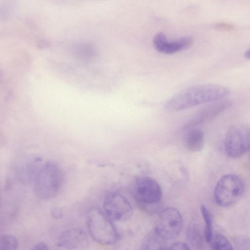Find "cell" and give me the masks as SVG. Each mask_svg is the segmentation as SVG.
Here are the masks:
<instances>
[{
    "label": "cell",
    "mask_w": 250,
    "mask_h": 250,
    "mask_svg": "<svg viewBox=\"0 0 250 250\" xmlns=\"http://www.w3.org/2000/svg\"><path fill=\"white\" fill-rule=\"evenodd\" d=\"M230 93L229 89L217 84H204L185 89L169 99L165 109L177 112L201 104L219 100Z\"/></svg>",
    "instance_id": "obj_1"
},
{
    "label": "cell",
    "mask_w": 250,
    "mask_h": 250,
    "mask_svg": "<svg viewBox=\"0 0 250 250\" xmlns=\"http://www.w3.org/2000/svg\"><path fill=\"white\" fill-rule=\"evenodd\" d=\"M63 178L57 165L53 162L45 163L38 168L34 177L35 194L42 199L54 197L62 187Z\"/></svg>",
    "instance_id": "obj_2"
},
{
    "label": "cell",
    "mask_w": 250,
    "mask_h": 250,
    "mask_svg": "<svg viewBox=\"0 0 250 250\" xmlns=\"http://www.w3.org/2000/svg\"><path fill=\"white\" fill-rule=\"evenodd\" d=\"M86 222L88 231L97 243L107 245L117 240L118 234L112 221L100 209L91 208L88 211Z\"/></svg>",
    "instance_id": "obj_3"
},
{
    "label": "cell",
    "mask_w": 250,
    "mask_h": 250,
    "mask_svg": "<svg viewBox=\"0 0 250 250\" xmlns=\"http://www.w3.org/2000/svg\"><path fill=\"white\" fill-rule=\"evenodd\" d=\"M244 191V184L237 175L232 174L222 176L214 190V198L217 204L221 207H229L237 203Z\"/></svg>",
    "instance_id": "obj_4"
},
{
    "label": "cell",
    "mask_w": 250,
    "mask_h": 250,
    "mask_svg": "<svg viewBox=\"0 0 250 250\" xmlns=\"http://www.w3.org/2000/svg\"><path fill=\"white\" fill-rule=\"evenodd\" d=\"M250 147V130L247 127L238 125L229 129L225 138V149L229 157H239Z\"/></svg>",
    "instance_id": "obj_5"
},
{
    "label": "cell",
    "mask_w": 250,
    "mask_h": 250,
    "mask_svg": "<svg viewBox=\"0 0 250 250\" xmlns=\"http://www.w3.org/2000/svg\"><path fill=\"white\" fill-rule=\"evenodd\" d=\"M104 212L112 221L125 222L131 218L133 209L128 200L122 194L110 192L105 196Z\"/></svg>",
    "instance_id": "obj_6"
},
{
    "label": "cell",
    "mask_w": 250,
    "mask_h": 250,
    "mask_svg": "<svg viewBox=\"0 0 250 250\" xmlns=\"http://www.w3.org/2000/svg\"><path fill=\"white\" fill-rule=\"evenodd\" d=\"M183 225L182 215L173 207H167L160 213L154 230L166 240L176 238Z\"/></svg>",
    "instance_id": "obj_7"
},
{
    "label": "cell",
    "mask_w": 250,
    "mask_h": 250,
    "mask_svg": "<svg viewBox=\"0 0 250 250\" xmlns=\"http://www.w3.org/2000/svg\"><path fill=\"white\" fill-rule=\"evenodd\" d=\"M132 191L136 200L146 204L157 203L162 196L161 188L159 184L148 177L136 178L132 185Z\"/></svg>",
    "instance_id": "obj_8"
},
{
    "label": "cell",
    "mask_w": 250,
    "mask_h": 250,
    "mask_svg": "<svg viewBox=\"0 0 250 250\" xmlns=\"http://www.w3.org/2000/svg\"><path fill=\"white\" fill-rule=\"evenodd\" d=\"M192 43L188 37H182L175 40H169L162 32L157 33L153 39V44L159 52L164 54H172L188 48Z\"/></svg>",
    "instance_id": "obj_9"
},
{
    "label": "cell",
    "mask_w": 250,
    "mask_h": 250,
    "mask_svg": "<svg viewBox=\"0 0 250 250\" xmlns=\"http://www.w3.org/2000/svg\"><path fill=\"white\" fill-rule=\"evenodd\" d=\"M85 238L83 231L73 229L63 232L59 237L58 245L68 250H73L80 246Z\"/></svg>",
    "instance_id": "obj_10"
},
{
    "label": "cell",
    "mask_w": 250,
    "mask_h": 250,
    "mask_svg": "<svg viewBox=\"0 0 250 250\" xmlns=\"http://www.w3.org/2000/svg\"><path fill=\"white\" fill-rule=\"evenodd\" d=\"M228 105L226 101L215 103L201 109L186 125V128H191L201 123L223 110Z\"/></svg>",
    "instance_id": "obj_11"
},
{
    "label": "cell",
    "mask_w": 250,
    "mask_h": 250,
    "mask_svg": "<svg viewBox=\"0 0 250 250\" xmlns=\"http://www.w3.org/2000/svg\"><path fill=\"white\" fill-rule=\"evenodd\" d=\"M185 144L186 148L190 151H200L204 145L203 132L198 128L192 129L186 136Z\"/></svg>",
    "instance_id": "obj_12"
},
{
    "label": "cell",
    "mask_w": 250,
    "mask_h": 250,
    "mask_svg": "<svg viewBox=\"0 0 250 250\" xmlns=\"http://www.w3.org/2000/svg\"><path fill=\"white\" fill-rule=\"evenodd\" d=\"M166 240L154 230L146 238L143 250H166Z\"/></svg>",
    "instance_id": "obj_13"
},
{
    "label": "cell",
    "mask_w": 250,
    "mask_h": 250,
    "mask_svg": "<svg viewBox=\"0 0 250 250\" xmlns=\"http://www.w3.org/2000/svg\"><path fill=\"white\" fill-rule=\"evenodd\" d=\"M200 210L205 222V236L207 242L209 243L211 241L213 237L212 234V224L210 212L207 208L202 205Z\"/></svg>",
    "instance_id": "obj_14"
},
{
    "label": "cell",
    "mask_w": 250,
    "mask_h": 250,
    "mask_svg": "<svg viewBox=\"0 0 250 250\" xmlns=\"http://www.w3.org/2000/svg\"><path fill=\"white\" fill-rule=\"evenodd\" d=\"M213 250H233L229 241L223 235L217 233L211 240Z\"/></svg>",
    "instance_id": "obj_15"
},
{
    "label": "cell",
    "mask_w": 250,
    "mask_h": 250,
    "mask_svg": "<svg viewBox=\"0 0 250 250\" xmlns=\"http://www.w3.org/2000/svg\"><path fill=\"white\" fill-rule=\"evenodd\" d=\"M18 241L12 235L3 234L0 237V250H17Z\"/></svg>",
    "instance_id": "obj_16"
},
{
    "label": "cell",
    "mask_w": 250,
    "mask_h": 250,
    "mask_svg": "<svg viewBox=\"0 0 250 250\" xmlns=\"http://www.w3.org/2000/svg\"><path fill=\"white\" fill-rule=\"evenodd\" d=\"M168 250H190L188 246L181 242H178L173 244Z\"/></svg>",
    "instance_id": "obj_17"
},
{
    "label": "cell",
    "mask_w": 250,
    "mask_h": 250,
    "mask_svg": "<svg viewBox=\"0 0 250 250\" xmlns=\"http://www.w3.org/2000/svg\"><path fill=\"white\" fill-rule=\"evenodd\" d=\"M51 214L53 218L56 219H60L63 217V213L59 208H54L51 211Z\"/></svg>",
    "instance_id": "obj_18"
},
{
    "label": "cell",
    "mask_w": 250,
    "mask_h": 250,
    "mask_svg": "<svg viewBox=\"0 0 250 250\" xmlns=\"http://www.w3.org/2000/svg\"><path fill=\"white\" fill-rule=\"evenodd\" d=\"M30 250H50L43 242H39L35 244Z\"/></svg>",
    "instance_id": "obj_19"
},
{
    "label": "cell",
    "mask_w": 250,
    "mask_h": 250,
    "mask_svg": "<svg viewBox=\"0 0 250 250\" xmlns=\"http://www.w3.org/2000/svg\"><path fill=\"white\" fill-rule=\"evenodd\" d=\"M217 27L219 28H225L226 29H231V26L230 25L227 24L225 23H220L218 24Z\"/></svg>",
    "instance_id": "obj_20"
},
{
    "label": "cell",
    "mask_w": 250,
    "mask_h": 250,
    "mask_svg": "<svg viewBox=\"0 0 250 250\" xmlns=\"http://www.w3.org/2000/svg\"><path fill=\"white\" fill-rule=\"evenodd\" d=\"M244 56L246 58L250 59V48H249L245 52Z\"/></svg>",
    "instance_id": "obj_21"
}]
</instances>
